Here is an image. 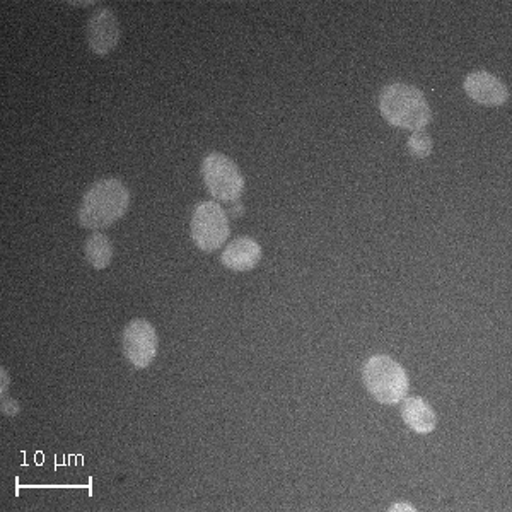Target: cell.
I'll return each mask as SVG.
<instances>
[{
	"label": "cell",
	"instance_id": "obj_1",
	"mask_svg": "<svg viewBox=\"0 0 512 512\" xmlns=\"http://www.w3.org/2000/svg\"><path fill=\"white\" fill-rule=\"evenodd\" d=\"M128 205V188L117 178H106L84 193L77 217L86 229H105L127 214Z\"/></svg>",
	"mask_w": 512,
	"mask_h": 512
},
{
	"label": "cell",
	"instance_id": "obj_2",
	"mask_svg": "<svg viewBox=\"0 0 512 512\" xmlns=\"http://www.w3.org/2000/svg\"><path fill=\"white\" fill-rule=\"evenodd\" d=\"M379 111L386 122L405 130H424L432 120L424 93L405 82H393L379 94Z\"/></svg>",
	"mask_w": 512,
	"mask_h": 512
},
{
	"label": "cell",
	"instance_id": "obj_3",
	"mask_svg": "<svg viewBox=\"0 0 512 512\" xmlns=\"http://www.w3.org/2000/svg\"><path fill=\"white\" fill-rule=\"evenodd\" d=\"M362 379L374 400L383 405L402 402L410 390L407 371L390 355H373L364 364Z\"/></svg>",
	"mask_w": 512,
	"mask_h": 512
},
{
	"label": "cell",
	"instance_id": "obj_4",
	"mask_svg": "<svg viewBox=\"0 0 512 512\" xmlns=\"http://www.w3.org/2000/svg\"><path fill=\"white\" fill-rule=\"evenodd\" d=\"M202 176L210 195L221 202H236L245 192L241 169L221 152H212L204 159Z\"/></svg>",
	"mask_w": 512,
	"mask_h": 512
},
{
	"label": "cell",
	"instance_id": "obj_5",
	"mask_svg": "<svg viewBox=\"0 0 512 512\" xmlns=\"http://www.w3.org/2000/svg\"><path fill=\"white\" fill-rule=\"evenodd\" d=\"M193 243L202 251H216L229 238V221L226 212L216 202H202L193 210Z\"/></svg>",
	"mask_w": 512,
	"mask_h": 512
},
{
	"label": "cell",
	"instance_id": "obj_6",
	"mask_svg": "<svg viewBox=\"0 0 512 512\" xmlns=\"http://www.w3.org/2000/svg\"><path fill=\"white\" fill-rule=\"evenodd\" d=\"M123 354L135 369H146L158 355V332L146 320L130 321L122 337Z\"/></svg>",
	"mask_w": 512,
	"mask_h": 512
},
{
	"label": "cell",
	"instance_id": "obj_7",
	"mask_svg": "<svg viewBox=\"0 0 512 512\" xmlns=\"http://www.w3.org/2000/svg\"><path fill=\"white\" fill-rule=\"evenodd\" d=\"M86 35H88L89 48L94 53L98 55L110 53L120 41V23L115 12L108 7H101L98 11H94L93 16L89 18Z\"/></svg>",
	"mask_w": 512,
	"mask_h": 512
},
{
	"label": "cell",
	"instance_id": "obj_8",
	"mask_svg": "<svg viewBox=\"0 0 512 512\" xmlns=\"http://www.w3.org/2000/svg\"><path fill=\"white\" fill-rule=\"evenodd\" d=\"M465 93L483 106H501L509 99L506 84L485 70H477L466 76Z\"/></svg>",
	"mask_w": 512,
	"mask_h": 512
},
{
	"label": "cell",
	"instance_id": "obj_9",
	"mask_svg": "<svg viewBox=\"0 0 512 512\" xmlns=\"http://www.w3.org/2000/svg\"><path fill=\"white\" fill-rule=\"evenodd\" d=\"M222 265L233 272H250L262 260V246L253 238L234 239L221 256Z\"/></svg>",
	"mask_w": 512,
	"mask_h": 512
},
{
	"label": "cell",
	"instance_id": "obj_10",
	"mask_svg": "<svg viewBox=\"0 0 512 512\" xmlns=\"http://www.w3.org/2000/svg\"><path fill=\"white\" fill-rule=\"evenodd\" d=\"M405 424L417 434H431L437 425V415L431 405L420 396H405L402 400Z\"/></svg>",
	"mask_w": 512,
	"mask_h": 512
},
{
	"label": "cell",
	"instance_id": "obj_11",
	"mask_svg": "<svg viewBox=\"0 0 512 512\" xmlns=\"http://www.w3.org/2000/svg\"><path fill=\"white\" fill-rule=\"evenodd\" d=\"M113 258V245L105 234L94 233L86 241V260L96 270L108 267Z\"/></svg>",
	"mask_w": 512,
	"mask_h": 512
},
{
	"label": "cell",
	"instance_id": "obj_12",
	"mask_svg": "<svg viewBox=\"0 0 512 512\" xmlns=\"http://www.w3.org/2000/svg\"><path fill=\"white\" fill-rule=\"evenodd\" d=\"M434 149V142H432L431 135L425 134L424 130L414 132L408 139V151L417 159L429 158Z\"/></svg>",
	"mask_w": 512,
	"mask_h": 512
},
{
	"label": "cell",
	"instance_id": "obj_13",
	"mask_svg": "<svg viewBox=\"0 0 512 512\" xmlns=\"http://www.w3.org/2000/svg\"><path fill=\"white\" fill-rule=\"evenodd\" d=\"M391 511H415V507L408 506V504H395L391 507Z\"/></svg>",
	"mask_w": 512,
	"mask_h": 512
}]
</instances>
